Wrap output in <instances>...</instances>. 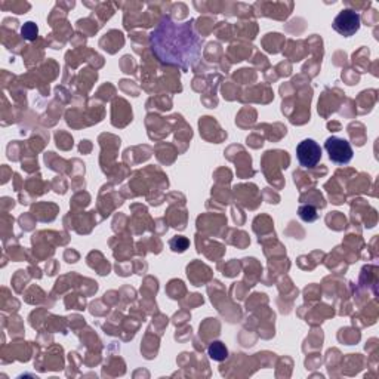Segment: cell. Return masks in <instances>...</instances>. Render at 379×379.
Segmentation results:
<instances>
[{
    "label": "cell",
    "instance_id": "obj_1",
    "mask_svg": "<svg viewBox=\"0 0 379 379\" xmlns=\"http://www.w3.org/2000/svg\"><path fill=\"white\" fill-rule=\"evenodd\" d=\"M202 42L191 21L175 23L169 17H163L150 34L151 50L159 61L166 65H177L182 70L197 63Z\"/></svg>",
    "mask_w": 379,
    "mask_h": 379
},
{
    "label": "cell",
    "instance_id": "obj_2",
    "mask_svg": "<svg viewBox=\"0 0 379 379\" xmlns=\"http://www.w3.org/2000/svg\"><path fill=\"white\" fill-rule=\"evenodd\" d=\"M325 149L329 154V159L336 164H347L353 159V147L347 140L330 137L326 140Z\"/></svg>",
    "mask_w": 379,
    "mask_h": 379
},
{
    "label": "cell",
    "instance_id": "obj_5",
    "mask_svg": "<svg viewBox=\"0 0 379 379\" xmlns=\"http://www.w3.org/2000/svg\"><path fill=\"white\" fill-rule=\"evenodd\" d=\"M208 354L209 357L212 358V360H215V362H224L226 358L228 357V349L227 347L222 344L221 341H215V343H212L208 348Z\"/></svg>",
    "mask_w": 379,
    "mask_h": 379
},
{
    "label": "cell",
    "instance_id": "obj_6",
    "mask_svg": "<svg viewBox=\"0 0 379 379\" xmlns=\"http://www.w3.org/2000/svg\"><path fill=\"white\" fill-rule=\"evenodd\" d=\"M298 213H299L301 219H304L305 222H313V221H316L318 218V213H317L316 208L311 206V205L301 206L299 210H298Z\"/></svg>",
    "mask_w": 379,
    "mask_h": 379
},
{
    "label": "cell",
    "instance_id": "obj_4",
    "mask_svg": "<svg viewBox=\"0 0 379 379\" xmlns=\"http://www.w3.org/2000/svg\"><path fill=\"white\" fill-rule=\"evenodd\" d=\"M296 158L303 168H316L318 162L322 160V149L314 140H304L298 144Z\"/></svg>",
    "mask_w": 379,
    "mask_h": 379
},
{
    "label": "cell",
    "instance_id": "obj_3",
    "mask_svg": "<svg viewBox=\"0 0 379 379\" xmlns=\"http://www.w3.org/2000/svg\"><path fill=\"white\" fill-rule=\"evenodd\" d=\"M362 18L353 9H343L338 17L334 19L332 27L336 33H339L344 37L354 36L358 28H360Z\"/></svg>",
    "mask_w": 379,
    "mask_h": 379
},
{
    "label": "cell",
    "instance_id": "obj_7",
    "mask_svg": "<svg viewBox=\"0 0 379 379\" xmlns=\"http://www.w3.org/2000/svg\"><path fill=\"white\" fill-rule=\"evenodd\" d=\"M21 34L23 37H25L27 41H34L37 37V27L34 23H27L24 24V27L21 28Z\"/></svg>",
    "mask_w": 379,
    "mask_h": 379
}]
</instances>
